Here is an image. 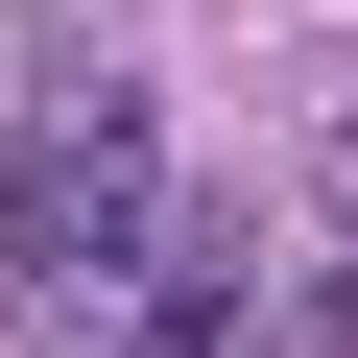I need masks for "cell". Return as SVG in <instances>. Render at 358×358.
Segmentation results:
<instances>
[{"label": "cell", "mask_w": 358, "mask_h": 358, "mask_svg": "<svg viewBox=\"0 0 358 358\" xmlns=\"http://www.w3.org/2000/svg\"><path fill=\"white\" fill-rule=\"evenodd\" d=\"M192 263V192H167V96L143 72H48L24 120H0V310L120 358V310Z\"/></svg>", "instance_id": "6da1fadb"}]
</instances>
